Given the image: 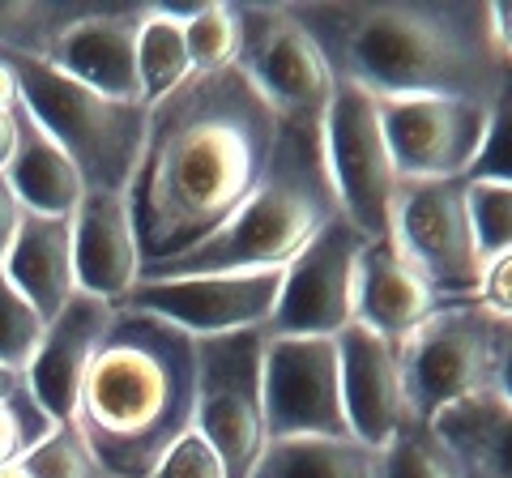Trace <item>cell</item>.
<instances>
[{"label":"cell","mask_w":512,"mask_h":478,"mask_svg":"<svg viewBox=\"0 0 512 478\" xmlns=\"http://www.w3.org/2000/svg\"><path fill=\"white\" fill-rule=\"evenodd\" d=\"M474 304L491 312L495 321L512 325V252H504V257H491L483 265V278H478V295Z\"/></svg>","instance_id":"cell-34"},{"label":"cell","mask_w":512,"mask_h":478,"mask_svg":"<svg viewBox=\"0 0 512 478\" xmlns=\"http://www.w3.org/2000/svg\"><path fill=\"white\" fill-rule=\"evenodd\" d=\"M52 427H56V419L35 402L30 385L0 397V470L26 461L30 449H39V444L52 436Z\"/></svg>","instance_id":"cell-30"},{"label":"cell","mask_w":512,"mask_h":478,"mask_svg":"<svg viewBox=\"0 0 512 478\" xmlns=\"http://www.w3.org/2000/svg\"><path fill=\"white\" fill-rule=\"evenodd\" d=\"M495 393H504L512 402V325H504L500 338V363H495Z\"/></svg>","instance_id":"cell-38"},{"label":"cell","mask_w":512,"mask_h":478,"mask_svg":"<svg viewBox=\"0 0 512 478\" xmlns=\"http://www.w3.org/2000/svg\"><path fill=\"white\" fill-rule=\"evenodd\" d=\"M320 150H325L329 184L342 218L363 239H384L402 175H397L389 137H384L376 94L338 77L325 124H320Z\"/></svg>","instance_id":"cell-9"},{"label":"cell","mask_w":512,"mask_h":478,"mask_svg":"<svg viewBox=\"0 0 512 478\" xmlns=\"http://www.w3.org/2000/svg\"><path fill=\"white\" fill-rule=\"evenodd\" d=\"M363 244L367 239L346 218L329 222L282 269V295L265 329L269 338H338L355 325Z\"/></svg>","instance_id":"cell-11"},{"label":"cell","mask_w":512,"mask_h":478,"mask_svg":"<svg viewBox=\"0 0 512 478\" xmlns=\"http://www.w3.org/2000/svg\"><path fill=\"white\" fill-rule=\"evenodd\" d=\"M43 329L47 321L39 316V308L0 269V368L26 376L30 359H35V350L43 342Z\"/></svg>","instance_id":"cell-28"},{"label":"cell","mask_w":512,"mask_h":478,"mask_svg":"<svg viewBox=\"0 0 512 478\" xmlns=\"http://www.w3.org/2000/svg\"><path fill=\"white\" fill-rule=\"evenodd\" d=\"M116 304H107L99 295L77 291L43 329V342L35 350L26 368V385L35 393V402L52 414L56 423H73L77 410V393L90 372L94 355L107 338L111 321H116Z\"/></svg>","instance_id":"cell-15"},{"label":"cell","mask_w":512,"mask_h":478,"mask_svg":"<svg viewBox=\"0 0 512 478\" xmlns=\"http://www.w3.org/2000/svg\"><path fill=\"white\" fill-rule=\"evenodd\" d=\"M73 427L107 478H150L197 427V338L120 308L82 380Z\"/></svg>","instance_id":"cell-3"},{"label":"cell","mask_w":512,"mask_h":478,"mask_svg":"<svg viewBox=\"0 0 512 478\" xmlns=\"http://www.w3.org/2000/svg\"><path fill=\"white\" fill-rule=\"evenodd\" d=\"M239 43L235 69L269 103L282 129L320 133L325 111L338 90V69L312 35L295 5H239Z\"/></svg>","instance_id":"cell-6"},{"label":"cell","mask_w":512,"mask_h":478,"mask_svg":"<svg viewBox=\"0 0 512 478\" xmlns=\"http://www.w3.org/2000/svg\"><path fill=\"white\" fill-rule=\"evenodd\" d=\"M500 338L504 321H495L474 299L440 304V312L402 342L406 406L414 419L431 423L440 410L466 402L483 389H495Z\"/></svg>","instance_id":"cell-8"},{"label":"cell","mask_w":512,"mask_h":478,"mask_svg":"<svg viewBox=\"0 0 512 478\" xmlns=\"http://www.w3.org/2000/svg\"><path fill=\"white\" fill-rule=\"evenodd\" d=\"M9 282L39 308L43 321L69 304L82 291L77 286V261H73V218H56V214H22L18 239H13L5 265Z\"/></svg>","instance_id":"cell-20"},{"label":"cell","mask_w":512,"mask_h":478,"mask_svg":"<svg viewBox=\"0 0 512 478\" xmlns=\"http://www.w3.org/2000/svg\"><path fill=\"white\" fill-rule=\"evenodd\" d=\"M150 478H227V466H222V457L214 453V444L192 427L184 440L171 444L167 457L150 470Z\"/></svg>","instance_id":"cell-33"},{"label":"cell","mask_w":512,"mask_h":478,"mask_svg":"<svg viewBox=\"0 0 512 478\" xmlns=\"http://www.w3.org/2000/svg\"><path fill=\"white\" fill-rule=\"evenodd\" d=\"M346 82L376 99H483L504 77L491 5H295Z\"/></svg>","instance_id":"cell-2"},{"label":"cell","mask_w":512,"mask_h":478,"mask_svg":"<svg viewBox=\"0 0 512 478\" xmlns=\"http://www.w3.org/2000/svg\"><path fill=\"white\" fill-rule=\"evenodd\" d=\"M22 103V90H18V77H13L9 60H0V111H13Z\"/></svg>","instance_id":"cell-39"},{"label":"cell","mask_w":512,"mask_h":478,"mask_svg":"<svg viewBox=\"0 0 512 478\" xmlns=\"http://www.w3.org/2000/svg\"><path fill=\"white\" fill-rule=\"evenodd\" d=\"M470 227L483 265L512 252V184L508 180H470Z\"/></svg>","instance_id":"cell-29"},{"label":"cell","mask_w":512,"mask_h":478,"mask_svg":"<svg viewBox=\"0 0 512 478\" xmlns=\"http://www.w3.org/2000/svg\"><path fill=\"white\" fill-rule=\"evenodd\" d=\"M0 478H30V474H26V466L18 461V466H5V470H0Z\"/></svg>","instance_id":"cell-41"},{"label":"cell","mask_w":512,"mask_h":478,"mask_svg":"<svg viewBox=\"0 0 512 478\" xmlns=\"http://www.w3.org/2000/svg\"><path fill=\"white\" fill-rule=\"evenodd\" d=\"M491 35H495L500 56L512 65V0H504V5H491Z\"/></svg>","instance_id":"cell-36"},{"label":"cell","mask_w":512,"mask_h":478,"mask_svg":"<svg viewBox=\"0 0 512 478\" xmlns=\"http://www.w3.org/2000/svg\"><path fill=\"white\" fill-rule=\"evenodd\" d=\"M282 124L239 69L192 73L150 107L146 146L128 184L141 274L205 244L274 163Z\"/></svg>","instance_id":"cell-1"},{"label":"cell","mask_w":512,"mask_h":478,"mask_svg":"<svg viewBox=\"0 0 512 478\" xmlns=\"http://www.w3.org/2000/svg\"><path fill=\"white\" fill-rule=\"evenodd\" d=\"M470 175L457 180H402L389 214V239L419 265L444 304L478 295L483 257L470 227Z\"/></svg>","instance_id":"cell-10"},{"label":"cell","mask_w":512,"mask_h":478,"mask_svg":"<svg viewBox=\"0 0 512 478\" xmlns=\"http://www.w3.org/2000/svg\"><path fill=\"white\" fill-rule=\"evenodd\" d=\"M137 77L146 107L171 99L192 77V56L184 43V5H146V18L137 30Z\"/></svg>","instance_id":"cell-24"},{"label":"cell","mask_w":512,"mask_h":478,"mask_svg":"<svg viewBox=\"0 0 512 478\" xmlns=\"http://www.w3.org/2000/svg\"><path fill=\"white\" fill-rule=\"evenodd\" d=\"M146 18V5L128 9H86L64 35L52 43L43 60L64 77L82 82L107 99L141 103L137 77V30Z\"/></svg>","instance_id":"cell-17"},{"label":"cell","mask_w":512,"mask_h":478,"mask_svg":"<svg viewBox=\"0 0 512 478\" xmlns=\"http://www.w3.org/2000/svg\"><path fill=\"white\" fill-rule=\"evenodd\" d=\"M384 457L355 436L269 440L248 478H380Z\"/></svg>","instance_id":"cell-23"},{"label":"cell","mask_w":512,"mask_h":478,"mask_svg":"<svg viewBox=\"0 0 512 478\" xmlns=\"http://www.w3.org/2000/svg\"><path fill=\"white\" fill-rule=\"evenodd\" d=\"M5 175L22 201V210H35V214L73 218V210L86 197L82 171H77L73 158L52 141V133L30 116L26 103L18 107V154H13Z\"/></svg>","instance_id":"cell-22"},{"label":"cell","mask_w":512,"mask_h":478,"mask_svg":"<svg viewBox=\"0 0 512 478\" xmlns=\"http://www.w3.org/2000/svg\"><path fill=\"white\" fill-rule=\"evenodd\" d=\"M431 427L440 432L466 478H512V402L504 393H474L440 410Z\"/></svg>","instance_id":"cell-21"},{"label":"cell","mask_w":512,"mask_h":478,"mask_svg":"<svg viewBox=\"0 0 512 478\" xmlns=\"http://www.w3.org/2000/svg\"><path fill=\"white\" fill-rule=\"evenodd\" d=\"M265 427L269 440L350 436L338 338L265 342Z\"/></svg>","instance_id":"cell-13"},{"label":"cell","mask_w":512,"mask_h":478,"mask_svg":"<svg viewBox=\"0 0 512 478\" xmlns=\"http://www.w3.org/2000/svg\"><path fill=\"white\" fill-rule=\"evenodd\" d=\"M22 466L30 478H107L73 423H56L52 436L26 453Z\"/></svg>","instance_id":"cell-31"},{"label":"cell","mask_w":512,"mask_h":478,"mask_svg":"<svg viewBox=\"0 0 512 478\" xmlns=\"http://www.w3.org/2000/svg\"><path fill=\"white\" fill-rule=\"evenodd\" d=\"M278 295H282V269H261V274H188V278H141L128 291L124 308L150 312L201 342V338H222V333L269 329Z\"/></svg>","instance_id":"cell-12"},{"label":"cell","mask_w":512,"mask_h":478,"mask_svg":"<svg viewBox=\"0 0 512 478\" xmlns=\"http://www.w3.org/2000/svg\"><path fill=\"white\" fill-rule=\"evenodd\" d=\"M22 107V103H18ZM18 107L0 111V171H9L13 154H18Z\"/></svg>","instance_id":"cell-37"},{"label":"cell","mask_w":512,"mask_h":478,"mask_svg":"<svg viewBox=\"0 0 512 478\" xmlns=\"http://www.w3.org/2000/svg\"><path fill=\"white\" fill-rule=\"evenodd\" d=\"M184 43L192 56V73L235 69L244 26H239V5H184Z\"/></svg>","instance_id":"cell-25"},{"label":"cell","mask_w":512,"mask_h":478,"mask_svg":"<svg viewBox=\"0 0 512 478\" xmlns=\"http://www.w3.org/2000/svg\"><path fill=\"white\" fill-rule=\"evenodd\" d=\"M82 5H0V56H47Z\"/></svg>","instance_id":"cell-27"},{"label":"cell","mask_w":512,"mask_h":478,"mask_svg":"<svg viewBox=\"0 0 512 478\" xmlns=\"http://www.w3.org/2000/svg\"><path fill=\"white\" fill-rule=\"evenodd\" d=\"M73 261L77 286L124 308L128 291L141 282V248L124 193H86L73 210Z\"/></svg>","instance_id":"cell-18"},{"label":"cell","mask_w":512,"mask_h":478,"mask_svg":"<svg viewBox=\"0 0 512 478\" xmlns=\"http://www.w3.org/2000/svg\"><path fill=\"white\" fill-rule=\"evenodd\" d=\"M380 120L402 180H457V175H470L483 154L491 103L380 99Z\"/></svg>","instance_id":"cell-14"},{"label":"cell","mask_w":512,"mask_h":478,"mask_svg":"<svg viewBox=\"0 0 512 478\" xmlns=\"http://www.w3.org/2000/svg\"><path fill=\"white\" fill-rule=\"evenodd\" d=\"M338 197L329 184L320 133L282 129L274 163L256 193L222 227L184 257L150 269L141 278H188V274H261L286 269L312 239L338 222Z\"/></svg>","instance_id":"cell-4"},{"label":"cell","mask_w":512,"mask_h":478,"mask_svg":"<svg viewBox=\"0 0 512 478\" xmlns=\"http://www.w3.org/2000/svg\"><path fill=\"white\" fill-rule=\"evenodd\" d=\"M265 329L197 342V432L214 444L227 478H248L269 444Z\"/></svg>","instance_id":"cell-7"},{"label":"cell","mask_w":512,"mask_h":478,"mask_svg":"<svg viewBox=\"0 0 512 478\" xmlns=\"http://www.w3.org/2000/svg\"><path fill=\"white\" fill-rule=\"evenodd\" d=\"M26 385V376L22 372H9V368H0V397L13 393V389H22Z\"/></svg>","instance_id":"cell-40"},{"label":"cell","mask_w":512,"mask_h":478,"mask_svg":"<svg viewBox=\"0 0 512 478\" xmlns=\"http://www.w3.org/2000/svg\"><path fill=\"white\" fill-rule=\"evenodd\" d=\"M380 457V478H466L436 427L427 419H414V414L397 427V436L384 444Z\"/></svg>","instance_id":"cell-26"},{"label":"cell","mask_w":512,"mask_h":478,"mask_svg":"<svg viewBox=\"0 0 512 478\" xmlns=\"http://www.w3.org/2000/svg\"><path fill=\"white\" fill-rule=\"evenodd\" d=\"M18 77L22 103L82 171L86 193H128L146 146L150 107L107 99L39 56H0Z\"/></svg>","instance_id":"cell-5"},{"label":"cell","mask_w":512,"mask_h":478,"mask_svg":"<svg viewBox=\"0 0 512 478\" xmlns=\"http://www.w3.org/2000/svg\"><path fill=\"white\" fill-rule=\"evenodd\" d=\"M22 201L18 193H13V184H9V175L0 171V265H5L9 257V248H13V239H18V227H22Z\"/></svg>","instance_id":"cell-35"},{"label":"cell","mask_w":512,"mask_h":478,"mask_svg":"<svg viewBox=\"0 0 512 478\" xmlns=\"http://www.w3.org/2000/svg\"><path fill=\"white\" fill-rule=\"evenodd\" d=\"M470 180H508L512 184V65L504 60V77L491 94V120L483 154L470 171Z\"/></svg>","instance_id":"cell-32"},{"label":"cell","mask_w":512,"mask_h":478,"mask_svg":"<svg viewBox=\"0 0 512 478\" xmlns=\"http://www.w3.org/2000/svg\"><path fill=\"white\" fill-rule=\"evenodd\" d=\"M444 299L436 295L419 265H414L402 248L384 239H367L359 252V304L355 325L380 333V338L406 342L414 329H423L431 316L440 312Z\"/></svg>","instance_id":"cell-19"},{"label":"cell","mask_w":512,"mask_h":478,"mask_svg":"<svg viewBox=\"0 0 512 478\" xmlns=\"http://www.w3.org/2000/svg\"><path fill=\"white\" fill-rule=\"evenodd\" d=\"M342 359V402L350 419V436L384 449L397 427L410 419L406 406V372H402V342L350 325L338 333Z\"/></svg>","instance_id":"cell-16"}]
</instances>
